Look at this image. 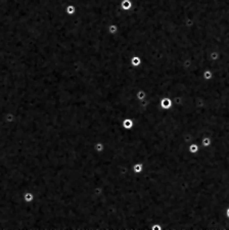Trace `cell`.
Listing matches in <instances>:
<instances>
[{
  "mask_svg": "<svg viewBox=\"0 0 229 230\" xmlns=\"http://www.w3.org/2000/svg\"><path fill=\"white\" fill-rule=\"evenodd\" d=\"M201 150V148L199 147V145L197 143H195V142H192V143H190L188 145V152H190L191 155H197Z\"/></svg>",
  "mask_w": 229,
  "mask_h": 230,
  "instance_id": "1",
  "label": "cell"
},
{
  "mask_svg": "<svg viewBox=\"0 0 229 230\" xmlns=\"http://www.w3.org/2000/svg\"><path fill=\"white\" fill-rule=\"evenodd\" d=\"M212 143H213V140H212V138L210 136H205L201 139V145L204 146V150H207L208 147H210L212 145Z\"/></svg>",
  "mask_w": 229,
  "mask_h": 230,
  "instance_id": "2",
  "label": "cell"
},
{
  "mask_svg": "<svg viewBox=\"0 0 229 230\" xmlns=\"http://www.w3.org/2000/svg\"><path fill=\"white\" fill-rule=\"evenodd\" d=\"M123 127L125 128V129H131V128L133 127V122L132 120L130 119H126L124 122H123Z\"/></svg>",
  "mask_w": 229,
  "mask_h": 230,
  "instance_id": "3",
  "label": "cell"
},
{
  "mask_svg": "<svg viewBox=\"0 0 229 230\" xmlns=\"http://www.w3.org/2000/svg\"><path fill=\"white\" fill-rule=\"evenodd\" d=\"M142 169H143V164H135L134 167H133V171H134V173H136V174L141 173V172H142Z\"/></svg>",
  "mask_w": 229,
  "mask_h": 230,
  "instance_id": "4",
  "label": "cell"
},
{
  "mask_svg": "<svg viewBox=\"0 0 229 230\" xmlns=\"http://www.w3.org/2000/svg\"><path fill=\"white\" fill-rule=\"evenodd\" d=\"M103 150L102 145H101L100 143H99V144H97V145H96V150H98V152H100V150Z\"/></svg>",
  "mask_w": 229,
  "mask_h": 230,
  "instance_id": "5",
  "label": "cell"
},
{
  "mask_svg": "<svg viewBox=\"0 0 229 230\" xmlns=\"http://www.w3.org/2000/svg\"><path fill=\"white\" fill-rule=\"evenodd\" d=\"M205 77H206L207 79H210V78L212 77V75H211V73H210V72H206V73H205Z\"/></svg>",
  "mask_w": 229,
  "mask_h": 230,
  "instance_id": "6",
  "label": "cell"
},
{
  "mask_svg": "<svg viewBox=\"0 0 229 230\" xmlns=\"http://www.w3.org/2000/svg\"><path fill=\"white\" fill-rule=\"evenodd\" d=\"M226 216H227V218L229 219V208L226 209Z\"/></svg>",
  "mask_w": 229,
  "mask_h": 230,
  "instance_id": "7",
  "label": "cell"
}]
</instances>
